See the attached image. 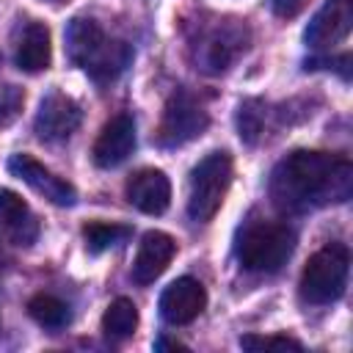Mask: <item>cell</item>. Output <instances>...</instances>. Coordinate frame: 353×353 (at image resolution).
Masks as SVG:
<instances>
[{
    "label": "cell",
    "instance_id": "1",
    "mask_svg": "<svg viewBox=\"0 0 353 353\" xmlns=\"http://www.w3.org/2000/svg\"><path fill=\"white\" fill-rule=\"evenodd\" d=\"M353 193V165L342 154L298 149L270 174V199L284 212L342 204Z\"/></svg>",
    "mask_w": 353,
    "mask_h": 353
},
{
    "label": "cell",
    "instance_id": "2",
    "mask_svg": "<svg viewBox=\"0 0 353 353\" xmlns=\"http://www.w3.org/2000/svg\"><path fill=\"white\" fill-rule=\"evenodd\" d=\"M66 50H69V58L83 72H88L97 83L116 80L132 61V47L127 41L105 36V30L88 17H77L69 22Z\"/></svg>",
    "mask_w": 353,
    "mask_h": 353
},
{
    "label": "cell",
    "instance_id": "3",
    "mask_svg": "<svg viewBox=\"0 0 353 353\" xmlns=\"http://www.w3.org/2000/svg\"><path fill=\"white\" fill-rule=\"evenodd\" d=\"M295 248V232L279 221H248L240 234L234 254L251 273H276L287 265Z\"/></svg>",
    "mask_w": 353,
    "mask_h": 353
},
{
    "label": "cell",
    "instance_id": "4",
    "mask_svg": "<svg viewBox=\"0 0 353 353\" xmlns=\"http://www.w3.org/2000/svg\"><path fill=\"white\" fill-rule=\"evenodd\" d=\"M232 185V157L229 152H210L190 171V193H188V215L199 223H207L221 210L226 190Z\"/></svg>",
    "mask_w": 353,
    "mask_h": 353
},
{
    "label": "cell",
    "instance_id": "5",
    "mask_svg": "<svg viewBox=\"0 0 353 353\" xmlns=\"http://www.w3.org/2000/svg\"><path fill=\"white\" fill-rule=\"evenodd\" d=\"M347 248L342 243H328L314 251L301 273V295L309 303H331L345 292L347 284Z\"/></svg>",
    "mask_w": 353,
    "mask_h": 353
},
{
    "label": "cell",
    "instance_id": "6",
    "mask_svg": "<svg viewBox=\"0 0 353 353\" xmlns=\"http://www.w3.org/2000/svg\"><path fill=\"white\" fill-rule=\"evenodd\" d=\"M248 44V30L243 22L237 19H218L215 25H210L199 41L193 44L196 47V63L204 69V72H223Z\"/></svg>",
    "mask_w": 353,
    "mask_h": 353
},
{
    "label": "cell",
    "instance_id": "7",
    "mask_svg": "<svg viewBox=\"0 0 353 353\" xmlns=\"http://www.w3.org/2000/svg\"><path fill=\"white\" fill-rule=\"evenodd\" d=\"M210 124L207 110L190 97V94H174L160 116V127H157V141L163 146H182L193 138H199Z\"/></svg>",
    "mask_w": 353,
    "mask_h": 353
},
{
    "label": "cell",
    "instance_id": "8",
    "mask_svg": "<svg viewBox=\"0 0 353 353\" xmlns=\"http://www.w3.org/2000/svg\"><path fill=\"white\" fill-rule=\"evenodd\" d=\"M80 121H83L80 105L61 91H50L39 105L33 130L41 141H66L80 127Z\"/></svg>",
    "mask_w": 353,
    "mask_h": 353
},
{
    "label": "cell",
    "instance_id": "9",
    "mask_svg": "<svg viewBox=\"0 0 353 353\" xmlns=\"http://www.w3.org/2000/svg\"><path fill=\"white\" fill-rule=\"evenodd\" d=\"M353 28V0H325L323 8L306 25V44L312 50H331L342 39H347Z\"/></svg>",
    "mask_w": 353,
    "mask_h": 353
},
{
    "label": "cell",
    "instance_id": "10",
    "mask_svg": "<svg viewBox=\"0 0 353 353\" xmlns=\"http://www.w3.org/2000/svg\"><path fill=\"white\" fill-rule=\"evenodd\" d=\"M8 171L58 207H72L77 201V190L66 179H61L50 168H44L39 160H33L30 154H14L8 160Z\"/></svg>",
    "mask_w": 353,
    "mask_h": 353
},
{
    "label": "cell",
    "instance_id": "11",
    "mask_svg": "<svg viewBox=\"0 0 353 353\" xmlns=\"http://www.w3.org/2000/svg\"><path fill=\"white\" fill-rule=\"evenodd\" d=\"M204 306H207V290L201 281L190 276L171 281L160 295V314L171 325H185L196 320L204 312Z\"/></svg>",
    "mask_w": 353,
    "mask_h": 353
},
{
    "label": "cell",
    "instance_id": "12",
    "mask_svg": "<svg viewBox=\"0 0 353 353\" xmlns=\"http://www.w3.org/2000/svg\"><path fill=\"white\" fill-rule=\"evenodd\" d=\"M132 149H135V121L132 116L119 113L99 130L91 154L99 168H116L132 154Z\"/></svg>",
    "mask_w": 353,
    "mask_h": 353
},
{
    "label": "cell",
    "instance_id": "13",
    "mask_svg": "<svg viewBox=\"0 0 353 353\" xmlns=\"http://www.w3.org/2000/svg\"><path fill=\"white\" fill-rule=\"evenodd\" d=\"M124 196L141 212L160 215L171 204V182L160 168H141L127 179Z\"/></svg>",
    "mask_w": 353,
    "mask_h": 353
},
{
    "label": "cell",
    "instance_id": "14",
    "mask_svg": "<svg viewBox=\"0 0 353 353\" xmlns=\"http://www.w3.org/2000/svg\"><path fill=\"white\" fill-rule=\"evenodd\" d=\"M176 254V240L165 232H146L141 237L135 262H132V279L138 284H152L157 276H163V270L171 265Z\"/></svg>",
    "mask_w": 353,
    "mask_h": 353
},
{
    "label": "cell",
    "instance_id": "15",
    "mask_svg": "<svg viewBox=\"0 0 353 353\" xmlns=\"http://www.w3.org/2000/svg\"><path fill=\"white\" fill-rule=\"evenodd\" d=\"M0 226L8 232V237L17 245H30L39 234V223L25 204V199L14 190H0Z\"/></svg>",
    "mask_w": 353,
    "mask_h": 353
},
{
    "label": "cell",
    "instance_id": "16",
    "mask_svg": "<svg viewBox=\"0 0 353 353\" xmlns=\"http://www.w3.org/2000/svg\"><path fill=\"white\" fill-rule=\"evenodd\" d=\"M52 44L44 22H28L17 41V66L22 72H41L50 66Z\"/></svg>",
    "mask_w": 353,
    "mask_h": 353
},
{
    "label": "cell",
    "instance_id": "17",
    "mask_svg": "<svg viewBox=\"0 0 353 353\" xmlns=\"http://www.w3.org/2000/svg\"><path fill=\"white\" fill-rule=\"evenodd\" d=\"M138 328V309L130 298H116L105 314H102V331L108 336H116V339H124L130 334H135Z\"/></svg>",
    "mask_w": 353,
    "mask_h": 353
},
{
    "label": "cell",
    "instance_id": "18",
    "mask_svg": "<svg viewBox=\"0 0 353 353\" xmlns=\"http://www.w3.org/2000/svg\"><path fill=\"white\" fill-rule=\"evenodd\" d=\"M28 312H30V317H33L39 325H44V328H63V325L69 323V317H72L69 306H66L61 298L47 295V292L33 295V298L28 301Z\"/></svg>",
    "mask_w": 353,
    "mask_h": 353
},
{
    "label": "cell",
    "instance_id": "19",
    "mask_svg": "<svg viewBox=\"0 0 353 353\" xmlns=\"http://www.w3.org/2000/svg\"><path fill=\"white\" fill-rule=\"evenodd\" d=\"M132 234L130 226H121V223H105V221H91L83 226V237H85V245L99 254V251H108L113 245H121L127 237Z\"/></svg>",
    "mask_w": 353,
    "mask_h": 353
},
{
    "label": "cell",
    "instance_id": "20",
    "mask_svg": "<svg viewBox=\"0 0 353 353\" xmlns=\"http://www.w3.org/2000/svg\"><path fill=\"white\" fill-rule=\"evenodd\" d=\"M237 127H240V138L254 143L256 135L262 132V110H259V102L256 99H248L240 105L237 110Z\"/></svg>",
    "mask_w": 353,
    "mask_h": 353
},
{
    "label": "cell",
    "instance_id": "21",
    "mask_svg": "<svg viewBox=\"0 0 353 353\" xmlns=\"http://www.w3.org/2000/svg\"><path fill=\"white\" fill-rule=\"evenodd\" d=\"M22 105H25V91L19 85L3 83L0 85V127H8L22 113Z\"/></svg>",
    "mask_w": 353,
    "mask_h": 353
},
{
    "label": "cell",
    "instance_id": "22",
    "mask_svg": "<svg viewBox=\"0 0 353 353\" xmlns=\"http://www.w3.org/2000/svg\"><path fill=\"white\" fill-rule=\"evenodd\" d=\"M240 345L245 350H303V345L298 339H290V336H256V334H248L240 339Z\"/></svg>",
    "mask_w": 353,
    "mask_h": 353
},
{
    "label": "cell",
    "instance_id": "23",
    "mask_svg": "<svg viewBox=\"0 0 353 353\" xmlns=\"http://www.w3.org/2000/svg\"><path fill=\"white\" fill-rule=\"evenodd\" d=\"M270 3H273V11H276L279 17L290 19V17L301 14V11H303V6H306L309 0H270Z\"/></svg>",
    "mask_w": 353,
    "mask_h": 353
},
{
    "label": "cell",
    "instance_id": "24",
    "mask_svg": "<svg viewBox=\"0 0 353 353\" xmlns=\"http://www.w3.org/2000/svg\"><path fill=\"white\" fill-rule=\"evenodd\" d=\"M157 350H163V347H174V350H188L185 345H179V342H171V339H160L157 345H154Z\"/></svg>",
    "mask_w": 353,
    "mask_h": 353
}]
</instances>
